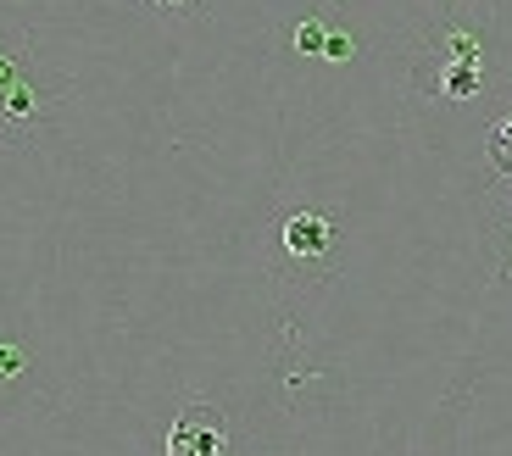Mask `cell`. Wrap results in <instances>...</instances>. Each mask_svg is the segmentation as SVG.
Wrapping results in <instances>:
<instances>
[{
    "label": "cell",
    "instance_id": "obj_1",
    "mask_svg": "<svg viewBox=\"0 0 512 456\" xmlns=\"http://www.w3.org/2000/svg\"><path fill=\"white\" fill-rule=\"evenodd\" d=\"M423 62L418 67H440V62H457V67H485L490 62V23H485V6L479 0H446V12L429 23L423 34Z\"/></svg>",
    "mask_w": 512,
    "mask_h": 456
},
{
    "label": "cell",
    "instance_id": "obj_2",
    "mask_svg": "<svg viewBox=\"0 0 512 456\" xmlns=\"http://www.w3.org/2000/svg\"><path fill=\"white\" fill-rule=\"evenodd\" d=\"M167 456H229V429H223L218 406L184 401L167 429Z\"/></svg>",
    "mask_w": 512,
    "mask_h": 456
},
{
    "label": "cell",
    "instance_id": "obj_3",
    "mask_svg": "<svg viewBox=\"0 0 512 456\" xmlns=\"http://www.w3.org/2000/svg\"><path fill=\"white\" fill-rule=\"evenodd\" d=\"M45 123H51V89L34 73H23L12 89H0V134L12 145H28Z\"/></svg>",
    "mask_w": 512,
    "mask_h": 456
},
{
    "label": "cell",
    "instance_id": "obj_4",
    "mask_svg": "<svg viewBox=\"0 0 512 456\" xmlns=\"http://www.w3.org/2000/svg\"><path fill=\"white\" fill-rule=\"evenodd\" d=\"M284 251L295 256V262H329L334 245H340V228H334V217L323 212H290L279 228Z\"/></svg>",
    "mask_w": 512,
    "mask_h": 456
},
{
    "label": "cell",
    "instance_id": "obj_5",
    "mask_svg": "<svg viewBox=\"0 0 512 456\" xmlns=\"http://www.w3.org/2000/svg\"><path fill=\"white\" fill-rule=\"evenodd\" d=\"M418 84H429L440 101H479L485 95V67H457V62L418 67Z\"/></svg>",
    "mask_w": 512,
    "mask_h": 456
},
{
    "label": "cell",
    "instance_id": "obj_6",
    "mask_svg": "<svg viewBox=\"0 0 512 456\" xmlns=\"http://www.w3.org/2000/svg\"><path fill=\"white\" fill-rule=\"evenodd\" d=\"M323 39H329V17H307V23H295L290 28V51H301V56H323Z\"/></svg>",
    "mask_w": 512,
    "mask_h": 456
},
{
    "label": "cell",
    "instance_id": "obj_7",
    "mask_svg": "<svg viewBox=\"0 0 512 456\" xmlns=\"http://www.w3.org/2000/svg\"><path fill=\"white\" fill-rule=\"evenodd\" d=\"M23 373H28V351L17 340H0V390H12Z\"/></svg>",
    "mask_w": 512,
    "mask_h": 456
},
{
    "label": "cell",
    "instance_id": "obj_8",
    "mask_svg": "<svg viewBox=\"0 0 512 456\" xmlns=\"http://www.w3.org/2000/svg\"><path fill=\"white\" fill-rule=\"evenodd\" d=\"M490 162H496V173H512V112L490 128Z\"/></svg>",
    "mask_w": 512,
    "mask_h": 456
},
{
    "label": "cell",
    "instance_id": "obj_9",
    "mask_svg": "<svg viewBox=\"0 0 512 456\" xmlns=\"http://www.w3.org/2000/svg\"><path fill=\"white\" fill-rule=\"evenodd\" d=\"M351 51H357V39H351L346 28H329V39H323V62H351Z\"/></svg>",
    "mask_w": 512,
    "mask_h": 456
},
{
    "label": "cell",
    "instance_id": "obj_10",
    "mask_svg": "<svg viewBox=\"0 0 512 456\" xmlns=\"http://www.w3.org/2000/svg\"><path fill=\"white\" fill-rule=\"evenodd\" d=\"M23 73H28V56H23V51H6V45H0V89H12Z\"/></svg>",
    "mask_w": 512,
    "mask_h": 456
},
{
    "label": "cell",
    "instance_id": "obj_11",
    "mask_svg": "<svg viewBox=\"0 0 512 456\" xmlns=\"http://www.w3.org/2000/svg\"><path fill=\"white\" fill-rule=\"evenodd\" d=\"M151 12H162V17H195V12H206V0H145Z\"/></svg>",
    "mask_w": 512,
    "mask_h": 456
}]
</instances>
